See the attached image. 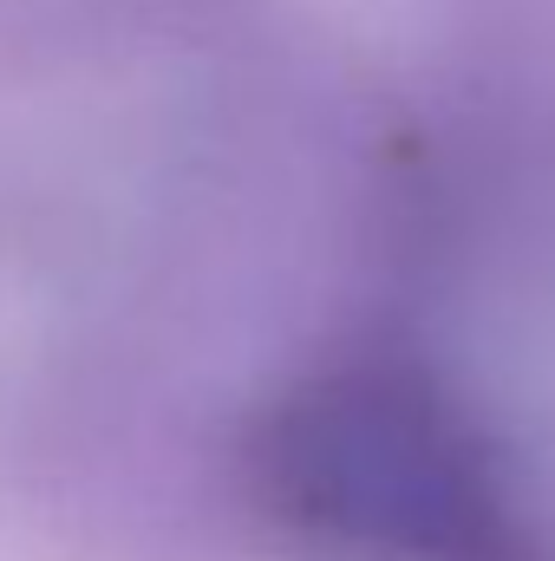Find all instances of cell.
Returning a JSON list of instances; mask_svg holds the SVG:
<instances>
[{
	"label": "cell",
	"instance_id": "1",
	"mask_svg": "<svg viewBox=\"0 0 555 561\" xmlns=\"http://www.w3.org/2000/svg\"><path fill=\"white\" fill-rule=\"evenodd\" d=\"M281 523L340 561H510V477L477 419L406 359H340L256 444Z\"/></svg>",
	"mask_w": 555,
	"mask_h": 561
}]
</instances>
